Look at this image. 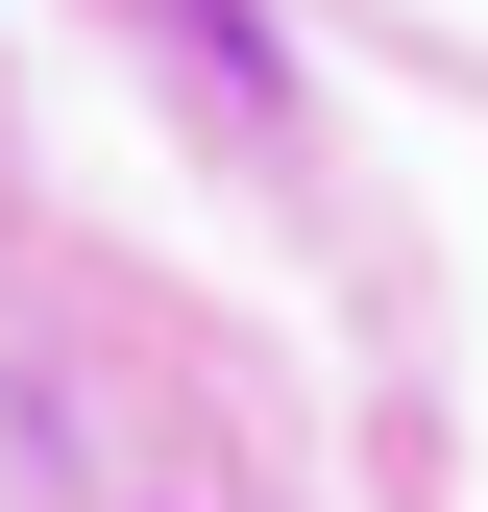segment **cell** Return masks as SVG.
<instances>
[]
</instances>
